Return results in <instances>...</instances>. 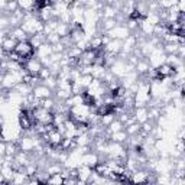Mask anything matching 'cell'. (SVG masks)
Wrapping results in <instances>:
<instances>
[{"instance_id":"1","label":"cell","mask_w":185,"mask_h":185,"mask_svg":"<svg viewBox=\"0 0 185 185\" xmlns=\"http://www.w3.org/2000/svg\"><path fill=\"white\" fill-rule=\"evenodd\" d=\"M18 42L15 41V38H6L3 41V49L6 51H15V46Z\"/></svg>"},{"instance_id":"2","label":"cell","mask_w":185,"mask_h":185,"mask_svg":"<svg viewBox=\"0 0 185 185\" xmlns=\"http://www.w3.org/2000/svg\"><path fill=\"white\" fill-rule=\"evenodd\" d=\"M35 95L39 98H46L49 95V90L46 87H38L35 90Z\"/></svg>"}]
</instances>
